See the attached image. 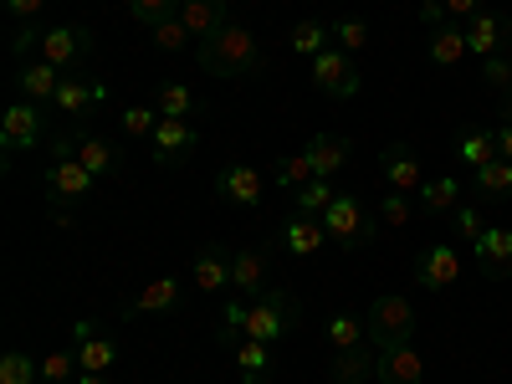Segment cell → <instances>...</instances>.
<instances>
[{
  "label": "cell",
  "instance_id": "obj_1",
  "mask_svg": "<svg viewBox=\"0 0 512 384\" xmlns=\"http://www.w3.org/2000/svg\"><path fill=\"white\" fill-rule=\"evenodd\" d=\"M195 62H200V72L221 77V82H231V77H262L267 72V52H262V41H256V31H246L236 21L221 26L216 36L195 41Z\"/></svg>",
  "mask_w": 512,
  "mask_h": 384
},
{
  "label": "cell",
  "instance_id": "obj_2",
  "mask_svg": "<svg viewBox=\"0 0 512 384\" xmlns=\"http://www.w3.org/2000/svg\"><path fill=\"white\" fill-rule=\"evenodd\" d=\"M364 328L379 349H395V344H410L415 338V308H410V297L400 292H379L369 313H364Z\"/></svg>",
  "mask_w": 512,
  "mask_h": 384
},
{
  "label": "cell",
  "instance_id": "obj_3",
  "mask_svg": "<svg viewBox=\"0 0 512 384\" xmlns=\"http://www.w3.org/2000/svg\"><path fill=\"white\" fill-rule=\"evenodd\" d=\"M292 328H297V297H292L287 287H267V292L251 303L246 338H262V344L277 349V338H287Z\"/></svg>",
  "mask_w": 512,
  "mask_h": 384
},
{
  "label": "cell",
  "instance_id": "obj_4",
  "mask_svg": "<svg viewBox=\"0 0 512 384\" xmlns=\"http://www.w3.org/2000/svg\"><path fill=\"white\" fill-rule=\"evenodd\" d=\"M103 180L93 175V169H82L72 154H52L47 169H41V190H47L52 205H82Z\"/></svg>",
  "mask_w": 512,
  "mask_h": 384
},
{
  "label": "cell",
  "instance_id": "obj_5",
  "mask_svg": "<svg viewBox=\"0 0 512 384\" xmlns=\"http://www.w3.org/2000/svg\"><path fill=\"white\" fill-rule=\"evenodd\" d=\"M323 226H328V241H338L344 251H359L374 241V221H369V210L359 195H344L338 190V200L323 210Z\"/></svg>",
  "mask_w": 512,
  "mask_h": 384
},
{
  "label": "cell",
  "instance_id": "obj_6",
  "mask_svg": "<svg viewBox=\"0 0 512 384\" xmlns=\"http://www.w3.org/2000/svg\"><path fill=\"white\" fill-rule=\"evenodd\" d=\"M36 57L62 67V72H72V67H82L93 57V31L88 26H47L41 41H36Z\"/></svg>",
  "mask_w": 512,
  "mask_h": 384
},
{
  "label": "cell",
  "instance_id": "obj_7",
  "mask_svg": "<svg viewBox=\"0 0 512 384\" xmlns=\"http://www.w3.org/2000/svg\"><path fill=\"white\" fill-rule=\"evenodd\" d=\"M57 154H72L82 169H93V175L98 180H113L118 175V169H123V154L108 144V139H93V134H77V128H72V134H62L57 144H52Z\"/></svg>",
  "mask_w": 512,
  "mask_h": 384
},
{
  "label": "cell",
  "instance_id": "obj_8",
  "mask_svg": "<svg viewBox=\"0 0 512 384\" xmlns=\"http://www.w3.org/2000/svg\"><path fill=\"white\" fill-rule=\"evenodd\" d=\"M313 88L328 93V98H338V103L354 98V93H359V67H354V57L338 52V47L318 52V57H313Z\"/></svg>",
  "mask_w": 512,
  "mask_h": 384
},
{
  "label": "cell",
  "instance_id": "obj_9",
  "mask_svg": "<svg viewBox=\"0 0 512 384\" xmlns=\"http://www.w3.org/2000/svg\"><path fill=\"white\" fill-rule=\"evenodd\" d=\"M231 287L236 297H262L272 287V251L267 246H236L231 251Z\"/></svg>",
  "mask_w": 512,
  "mask_h": 384
},
{
  "label": "cell",
  "instance_id": "obj_10",
  "mask_svg": "<svg viewBox=\"0 0 512 384\" xmlns=\"http://www.w3.org/2000/svg\"><path fill=\"white\" fill-rule=\"evenodd\" d=\"M72 349H77V369H82V374H108V369L118 364L113 333H98L93 318H77V328H72Z\"/></svg>",
  "mask_w": 512,
  "mask_h": 384
},
{
  "label": "cell",
  "instance_id": "obj_11",
  "mask_svg": "<svg viewBox=\"0 0 512 384\" xmlns=\"http://www.w3.org/2000/svg\"><path fill=\"white\" fill-rule=\"evenodd\" d=\"M154 159L159 164H185L195 149H200V128L190 123V118H159V128H154Z\"/></svg>",
  "mask_w": 512,
  "mask_h": 384
},
{
  "label": "cell",
  "instance_id": "obj_12",
  "mask_svg": "<svg viewBox=\"0 0 512 384\" xmlns=\"http://www.w3.org/2000/svg\"><path fill=\"white\" fill-rule=\"evenodd\" d=\"M456 277H461V251H456L451 241L420 246V256H415V282H420V287L441 292V287H451Z\"/></svg>",
  "mask_w": 512,
  "mask_h": 384
},
{
  "label": "cell",
  "instance_id": "obj_13",
  "mask_svg": "<svg viewBox=\"0 0 512 384\" xmlns=\"http://www.w3.org/2000/svg\"><path fill=\"white\" fill-rule=\"evenodd\" d=\"M41 144V108L36 103H11L0 113V149L6 154H21V149H36Z\"/></svg>",
  "mask_w": 512,
  "mask_h": 384
},
{
  "label": "cell",
  "instance_id": "obj_14",
  "mask_svg": "<svg viewBox=\"0 0 512 384\" xmlns=\"http://www.w3.org/2000/svg\"><path fill=\"white\" fill-rule=\"evenodd\" d=\"M216 195L226 200V205H262V195H267V180L256 175L251 164H221L216 169Z\"/></svg>",
  "mask_w": 512,
  "mask_h": 384
},
{
  "label": "cell",
  "instance_id": "obj_15",
  "mask_svg": "<svg viewBox=\"0 0 512 384\" xmlns=\"http://www.w3.org/2000/svg\"><path fill=\"white\" fill-rule=\"evenodd\" d=\"M62 77H67L62 67L31 57V62H21V72H16V93H21V103L52 108V98H57V88H62Z\"/></svg>",
  "mask_w": 512,
  "mask_h": 384
},
{
  "label": "cell",
  "instance_id": "obj_16",
  "mask_svg": "<svg viewBox=\"0 0 512 384\" xmlns=\"http://www.w3.org/2000/svg\"><path fill=\"white\" fill-rule=\"evenodd\" d=\"M379 175H384V185L400 190V195H415V190L425 185L420 154H415L410 144H390V149H384V154H379Z\"/></svg>",
  "mask_w": 512,
  "mask_h": 384
},
{
  "label": "cell",
  "instance_id": "obj_17",
  "mask_svg": "<svg viewBox=\"0 0 512 384\" xmlns=\"http://www.w3.org/2000/svg\"><path fill=\"white\" fill-rule=\"evenodd\" d=\"M98 103H103V82L82 77V72H67V77H62V88H57V98H52V113H62V118H82V113L98 108Z\"/></svg>",
  "mask_w": 512,
  "mask_h": 384
},
{
  "label": "cell",
  "instance_id": "obj_18",
  "mask_svg": "<svg viewBox=\"0 0 512 384\" xmlns=\"http://www.w3.org/2000/svg\"><path fill=\"white\" fill-rule=\"evenodd\" d=\"M502 41H512V21L502 11H477L466 21V47H472V57H497Z\"/></svg>",
  "mask_w": 512,
  "mask_h": 384
},
{
  "label": "cell",
  "instance_id": "obj_19",
  "mask_svg": "<svg viewBox=\"0 0 512 384\" xmlns=\"http://www.w3.org/2000/svg\"><path fill=\"white\" fill-rule=\"evenodd\" d=\"M374 379H379V384H420V379H425V359L415 354V344H395V349H379Z\"/></svg>",
  "mask_w": 512,
  "mask_h": 384
},
{
  "label": "cell",
  "instance_id": "obj_20",
  "mask_svg": "<svg viewBox=\"0 0 512 384\" xmlns=\"http://www.w3.org/2000/svg\"><path fill=\"white\" fill-rule=\"evenodd\" d=\"M472 251H477V267H482L492 282H507V277H512V231L492 226V231H482V236L472 241Z\"/></svg>",
  "mask_w": 512,
  "mask_h": 384
},
{
  "label": "cell",
  "instance_id": "obj_21",
  "mask_svg": "<svg viewBox=\"0 0 512 384\" xmlns=\"http://www.w3.org/2000/svg\"><path fill=\"white\" fill-rule=\"evenodd\" d=\"M185 303V287L180 277H154L139 297H134V308H128V318H159V313H175Z\"/></svg>",
  "mask_w": 512,
  "mask_h": 384
},
{
  "label": "cell",
  "instance_id": "obj_22",
  "mask_svg": "<svg viewBox=\"0 0 512 384\" xmlns=\"http://www.w3.org/2000/svg\"><path fill=\"white\" fill-rule=\"evenodd\" d=\"M425 52H431L436 67H461L466 57H472V47H466V26H461V21H441V26H431V41H425Z\"/></svg>",
  "mask_w": 512,
  "mask_h": 384
},
{
  "label": "cell",
  "instance_id": "obj_23",
  "mask_svg": "<svg viewBox=\"0 0 512 384\" xmlns=\"http://www.w3.org/2000/svg\"><path fill=\"white\" fill-rule=\"evenodd\" d=\"M180 21L190 26L195 41H205V36H216L221 26H231V0H185Z\"/></svg>",
  "mask_w": 512,
  "mask_h": 384
},
{
  "label": "cell",
  "instance_id": "obj_24",
  "mask_svg": "<svg viewBox=\"0 0 512 384\" xmlns=\"http://www.w3.org/2000/svg\"><path fill=\"white\" fill-rule=\"evenodd\" d=\"M328 241V226L318 216H297L292 210V221L282 226V246L297 256V262H308V256H318V246Z\"/></svg>",
  "mask_w": 512,
  "mask_h": 384
},
{
  "label": "cell",
  "instance_id": "obj_25",
  "mask_svg": "<svg viewBox=\"0 0 512 384\" xmlns=\"http://www.w3.org/2000/svg\"><path fill=\"white\" fill-rule=\"evenodd\" d=\"M303 154H308V164H313V175H323V180H333L338 169L349 164V139H338V134H313L308 144H303Z\"/></svg>",
  "mask_w": 512,
  "mask_h": 384
},
{
  "label": "cell",
  "instance_id": "obj_26",
  "mask_svg": "<svg viewBox=\"0 0 512 384\" xmlns=\"http://www.w3.org/2000/svg\"><path fill=\"white\" fill-rule=\"evenodd\" d=\"M236 359V379L241 384H267L272 374V344H262V338H241V344L231 349Z\"/></svg>",
  "mask_w": 512,
  "mask_h": 384
},
{
  "label": "cell",
  "instance_id": "obj_27",
  "mask_svg": "<svg viewBox=\"0 0 512 384\" xmlns=\"http://www.w3.org/2000/svg\"><path fill=\"white\" fill-rule=\"evenodd\" d=\"M231 287V251L205 246L195 256V292H226Z\"/></svg>",
  "mask_w": 512,
  "mask_h": 384
},
{
  "label": "cell",
  "instance_id": "obj_28",
  "mask_svg": "<svg viewBox=\"0 0 512 384\" xmlns=\"http://www.w3.org/2000/svg\"><path fill=\"white\" fill-rule=\"evenodd\" d=\"M472 190L477 200H512V159H492L482 169H472Z\"/></svg>",
  "mask_w": 512,
  "mask_h": 384
},
{
  "label": "cell",
  "instance_id": "obj_29",
  "mask_svg": "<svg viewBox=\"0 0 512 384\" xmlns=\"http://www.w3.org/2000/svg\"><path fill=\"white\" fill-rule=\"evenodd\" d=\"M456 159L466 169H482V164L502 159L497 154V134H492V128H466V134H456Z\"/></svg>",
  "mask_w": 512,
  "mask_h": 384
},
{
  "label": "cell",
  "instance_id": "obj_30",
  "mask_svg": "<svg viewBox=\"0 0 512 384\" xmlns=\"http://www.w3.org/2000/svg\"><path fill=\"white\" fill-rule=\"evenodd\" d=\"M415 195H420V210H425V216H451V210L461 205V180H456V175L425 180Z\"/></svg>",
  "mask_w": 512,
  "mask_h": 384
},
{
  "label": "cell",
  "instance_id": "obj_31",
  "mask_svg": "<svg viewBox=\"0 0 512 384\" xmlns=\"http://www.w3.org/2000/svg\"><path fill=\"white\" fill-rule=\"evenodd\" d=\"M374 364H379V354H369L364 344L333 354V384H369L374 379Z\"/></svg>",
  "mask_w": 512,
  "mask_h": 384
},
{
  "label": "cell",
  "instance_id": "obj_32",
  "mask_svg": "<svg viewBox=\"0 0 512 384\" xmlns=\"http://www.w3.org/2000/svg\"><path fill=\"white\" fill-rule=\"evenodd\" d=\"M287 41H292V52H297V57H308V62H313L318 52H328V47H333V26H323V21H313V16H308V21H297V26H292V36H287Z\"/></svg>",
  "mask_w": 512,
  "mask_h": 384
},
{
  "label": "cell",
  "instance_id": "obj_33",
  "mask_svg": "<svg viewBox=\"0 0 512 384\" xmlns=\"http://www.w3.org/2000/svg\"><path fill=\"white\" fill-rule=\"evenodd\" d=\"M154 108H159V118H190L200 103H195V88H190V82H159Z\"/></svg>",
  "mask_w": 512,
  "mask_h": 384
},
{
  "label": "cell",
  "instance_id": "obj_34",
  "mask_svg": "<svg viewBox=\"0 0 512 384\" xmlns=\"http://www.w3.org/2000/svg\"><path fill=\"white\" fill-rule=\"evenodd\" d=\"M364 338H369V328H364V318H359V313H333V318H328V349H333V354L359 349Z\"/></svg>",
  "mask_w": 512,
  "mask_h": 384
},
{
  "label": "cell",
  "instance_id": "obj_35",
  "mask_svg": "<svg viewBox=\"0 0 512 384\" xmlns=\"http://www.w3.org/2000/svg\"><path fill=\"white\" fill-rule=\"evenodd\" d=\"M338 200V190H333V180H323V175H313L303 190H292V205H297V216H318L323 221V210Z\"/></svg>",
  "mask_w": 512,
  "mask_h": 384
},
{
  "label": "cell",
  "instance_id": "obj_36",
  "mask_svg": "<svg viewBox=\"0 0 512 384\" xmlns=\"http://www.w3.org/2000/svg\"><path fill=\"white\" fill-rule=\"evenodd\" d=\"M246 318H251V303H246V297H231V303L221 308V323H216V338H221V344H226V349H236V344H241V338H246Z\"/></svg>",
  "mask_w": 512,
  "mask_h": 384
},
{
  "label": "cell",
  "instance_id": "obj_37",
  "mask_svg": "<svg viewBox=\"0 0 512 384\" xmlns=\"http://www.w3.org/2000/svg\"><path fill=\"white\" fill-rule=\"evenodd\" d=\"M180 6H185V0H128V16H134L139 26H159V21H175L180 16Z\"/></svg>",
  "mask_w": 512,
  "mask_h": 384
},
{
  "label": "cell",
  "instance_id": "obj_38",
  "mask_svg": "<svg viewBox=\"0 0 512 384\" xmlns=\"http://www.w3.org/2000/svg\"><path fill=\"white\" fill-rule=\"evenodd\" d=\"M149 36H154V52H164V57H175V52H185L190 41H195V36H190V26H185L180 16H175V21H159V26H154Z\"/></svg>",
  "mask_w": 512,
  "mask_h": 384
},
{
  "label": "cell",
  "instance_id": "obj_39",
  "mask_svg": "<svg viewBox=\"0 0 512 384\" xmlns=\"http://www.w3.org/2000/svg\"><path fill=\"white\" fill-rule=\"evenodd\" d=\"M272 180H277V190H303V185L313 180V164H308V154H303V149L287 154V159L277 164V175H272Z\"/></svg>",
  "mask_w": 512,
  "mask_h": 384
},
{
  "label": "cell",
  "instance_id": "obj_40",
  "mask_svg": "<svg viewBox=\"0 0 512 384\" xmlns=\"http://www.w3.org/2000/svg\"><path fill=\"white\" fill-rule=\"evenodd\" d=\"M82 369H77V349H57L41 359V384H72Z\"/></svg>",
  "mask_w": 512,
  "mask_h": 384
},
{
  "label": "cell",
  "instance_id": "obj_41",
  "mask_svg": "<svg viewBox=\"0 0 512 384\" xmlns=\"http://www.w3.org/2000/svg\"><path fill=\"white\" fill-rule=\"evenodd\" d=\"M41 379V364L21 349H11L6 359H0V384H36Z\"/></svg>",
  "mask_w": 512,
  "mask_h": 384
},
{
  "label": "cell",
  "instance_id": "obj_42",
  "mask_svg": "<svg viewBox=\"0 0 512 384\" xmlns=\"http://www.w3.org/2000/svg\"><path fill=\"white\" fill-rule=\"evenodd\" d=\"M333 47H338V52H349V57H359V52L369 47V26H364V21H354V16L333 21Z\"/></svg>",
  "mask_w": 512,
  "mask_h": 384
},
{
  "label": "cell",
  "instance_id": "obj_43",
  "mask_svg": "<svg viewBox=\"0 0 512 384\" xmlns=\"http://www.w3.org/2000/svg\"><path fill=\"white\" fill-rule=\"evenodd\" d=\"M118 123H123V134H128V139H154V128H159V108L134 103V108H123V113H118Z\"/></svg>",
  "mask_w": 512,
  "mask_h": 384
},
{
  "label": "cell",
  "instance_id": "obj_44",
  "mask_svg": "<svg viewBox=\"0 0 512 384\" xmlns=\"http://www.w3.org/2000/svg\"><path fill=\"white\" fill-rule=\"evenodd\" d=\"M482 82L487 88H497V93H507L512 88V57H482Z\"/></svg>",
  "mask_w": 512,
  "mask_h": 384
},
{
  "label": "cell",
  "instance_id": "obj_45",
  "mask_svg": "<svg viewBox=\"0 0 512 384\" xmlns=\"http://www.w3.org/2000/svg\"><path fill=\"white\" fill-rule=\"evenodd\" d=\"M379 216H384V226H405V221L415 216V205H410L400 190H390V195L379 200Z\"/></svg>",
  "mask_w": 512,
  "mask_h": 384
},
{
  "label": "cell",
  "instance_id": "obj_46",
  "mask_svg": "<svg viewBox=\"0 0 512 384\" xmlns=\"http://www.w3.org/2000/svg\"><path fill=\"white\" fill-rule=\"evenodd\" d=\"M41 31H47V26H41V21H26L16 36H11V52L26 62V57H36V41H41Z\"/></svg>",
  "mask_w": 512,
  "mask_h": 384
},
{
  "label": "cell",
  "instance_id": "obj_47",
  "mask_svg": "<svg viewBox=\"0 0 512 384\" xmlns=\"http://www.w3.org/2000/svg\"><path fill=\"white\" fill-rule=\"evenodd\" d=\"M451 221H456V231H461V236H472V241H477V236L487 231V226H482V210H477V205H456V210H451Z\"/></svg>",
  "mask_w": 512,
  "mask_h": 384
},
{
  "label": "cell",
  "instance_id": "obj_48",
  "mask_svg": "<svg viewBox=\"0 0 512 384\" xmlns=\"http://www.w3.org/2000/svg\"><path fill=\"white\" fill-rule=\"evenodd\" d=\"M441 11H446V21H472L477 11H482V0H441Z\"/></svg>",
  "mask_w": 512,
  "mask_h": 384
},
{
  "label": "cell",
  "instance_id": "obj_49",
  "mask_svg": "<svg viewBox=\"0 0 512 384\" xmlns=\"http://www.w3.org/2000/svg\"><path fill=\"white\" fill-rule=\"evenodd\" d=\"M41 6H47V0H6V11H11L21 26H26V21H36V16H41Z\"/></svg>",
  "mask_w": 512,
  "mask_h": 384
},
{
  "label": "cell",
  "instance_id": "obj_50",
  "mask_svg": "<svg viewBox=\"0 0 512 384\" xmlns=\"http://www.w3.org/2000/svg\"><path fill=\"white\" fill-rule=\"evenodd\" d=\"M492 134H497V154H502V159H512V118H507V123H497Z\"/></svg>",
  "mask_w": 512,
  "mask_h": 384
},
{
  "label": "cell",
  "instance_id": "obj_51",
  "mask_svg": "<svg viewBox=\"0 0 512 384\" xmlns=\"http://www.w3.org/2000/svg\"><path fill=\"white\" fill-rule=\"evenodd\" d=\"M420 21H425V26H441V21H446L441 0H425V6H420Z\"/></svg>",
  "mask_w": 512,
  "mask_h": 384
},
{
  "label": "cell",
  "instance_id": "obj_52",
  "mask_svg": "<svg viewBox=\"0 0 512 384\" xmlns=\"http://www.w3.org/2000/svg\"><path fill=\"white\" fill-rule=\"evenodd\" d=\"M72 384H108V374H77Z\"/></svg>",
  "mask_w": 512,
  "mask_h": 384
},
{
  "label": "cell",
  "instance_id": "obj_53",
  "mask_svg": "<svg viewBox=\"0 0 512 384\" xmlns=\"http://www.w3.org/2000/svg\"><path fill=\"white\" fill-rule=\"evenodd\" d=\"M507 113H512V88H507Z\"/></svg>",
  "mask_w": 512,
  "mask_h": 384
}]
</instances>
